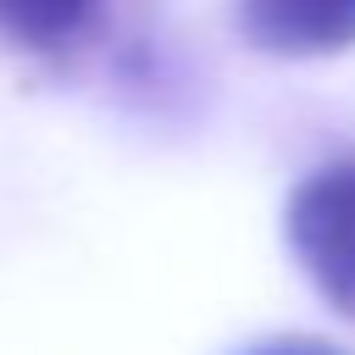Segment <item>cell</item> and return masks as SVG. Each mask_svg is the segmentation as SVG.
Wrapping results in <instances>:
<instances>
[{"mask_svg":"<svg viewBox=\"0 0 355 355\" xmlns=\"http://www.w3.org/2000/svg\"><path fill=\"white\" fill-rule=\"evenodd\" d=\"M283 233L316 294L355 322V155L311 172L294 189Z\"/></svg>","mask_w":355,"mask_h":355,"instance_id":"cell-1","label":"cell"},{"mask_svg":"<svg viewBox=\"0 0 355 355\" xmlns=\"http://www.w3.org/2000/svg\"><path fill=\"white\" fill-rule=\"evenodd\" d=\"M239 28L266 55H338L355 50V0H239Z\"/></svg>","mask_w":355,"mask_h":355,"instance_id":"cell-2","label":"cell"},{"mask_svg":"<svg viewBox=\"0 0 355 355\" xmlns=\"http://www.w3.org/2000/svg\"><path fill=\"white\" fill-rule=\"evenodd\" d=\"M100 17L105 0H0V39L28 55H67Z\"/></svg>","mask_w":355,"mask_h":355,"instance_id":"cell-3","label":"cell"},{"mask_svg":"<svg viewBox=\"0 0 355 355\" xmlns=\"http://www.w3.org/2000/svg\"><path fill=\"white\" fill-rule=\"evenodd\" d=\"M239 355H349V349H338L327 338H311V333H277V338H255Z\"/></svg>","mask_w":355,"mask_h":355,"instance_id":"cell-4","label":"cell"}]
</instances>
